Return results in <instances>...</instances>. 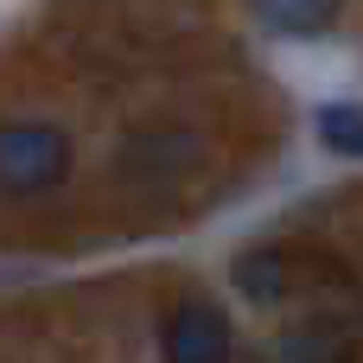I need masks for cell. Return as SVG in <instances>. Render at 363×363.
Listing matches in <instances>:
<instances>
[{"label":"cell","mask_w":363,"mask_h":363,"mask_svg":"<svg viewBox=\"0 0 363 363\" xmlns=\"http://www.w3.org/2000/svg\"><path fill=\"white\" fill-rule=\"evenodd\" d=\"M319 140H325L332 153L357 160L363 153V108L357 102H325V108H319Z\"/></svg>","instance_id":"cell-5"},{"label":"cell","mask_w":363,"mask_h":363,"mask_svg":"<svg viewBox=\"0 0 363 363\" xmlns=\"http://www.w3.org/2000/svg\"><path fill=\"white\" fill-rule=\"evenodd\" d=\"M70 172V140L51 121L0 128V191H51Z\"/></svg>","instance_id":"cell-1"},{"label":"cell","mask_w":363,"mask_h":363,"mask_svg":"<svg viewBox=\"0 0 363 363\" xmlns=\"http://www.w3.org/2000/svg\"><path fill=\"white\" fill-rule=\"evenodd\" d=\"M230 281H236V294H249L255 306H268V300H281V287H287V262H281L274 249H249V255H236Z\"/></svg>","instance_id":"cell-3"},{"label":"cell","mask_w":363,"mask_h":363,"mask_svg":"<svg viewBox=\"0 0 363 363\" xmlns=\"http://www.w3.org/2000/svg\"><path fill=\"white\" fill-rule=\"evenodd\" d=\"M345 0H255V13L274 26V32H325L338 19Z\"/></svg>","instance_id":"cell-4"},{"label":"cell","mask_w":363,"mask_h":363,"mask_svg":"<svg viewBox=\"0 0 363 363\" xmlns=\"http://www.w3.org/2000/svg\"><path fill=\"white\" fill-rule=\"evenodd\" d=\"M160 351H166V363H223L230 357V319L211 300H185V306H172Z\"/></svg>","instance_id":"cell-2"}]
</instances>
